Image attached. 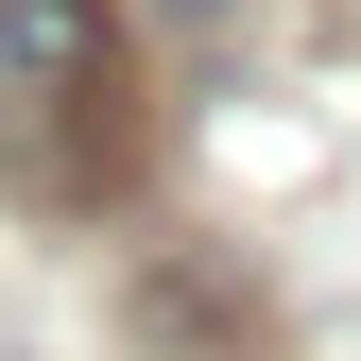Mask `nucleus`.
<instances>
[{"label":"nucleus","mask_w":361,"mask_h":361,"mask_svg":"<svg viewBox=\"0 0 361 361\" xmlns=\"http://www.w3.org/2000/svg\"><path fill=\"white\" fill-rule=\"evenodd\" d=\"M121 86V35H104V0H0V138L18 121H69V104H104Z\"/></svg>","instance_id":"nucleus-1"},{"label":"nucleus","mask_w":361,"mask_h":361,"mask_svg":"<svg viewBox=\"0 0 361 361\" xmlns=\"http://www.w3.org/2000/svg\"><path fill=\"white\" fill-rule=\"evenodd\" d=\"M155 18H207V0H155Z\"/></svg>","instance_id":"nucleus-2"}]
</instances>
